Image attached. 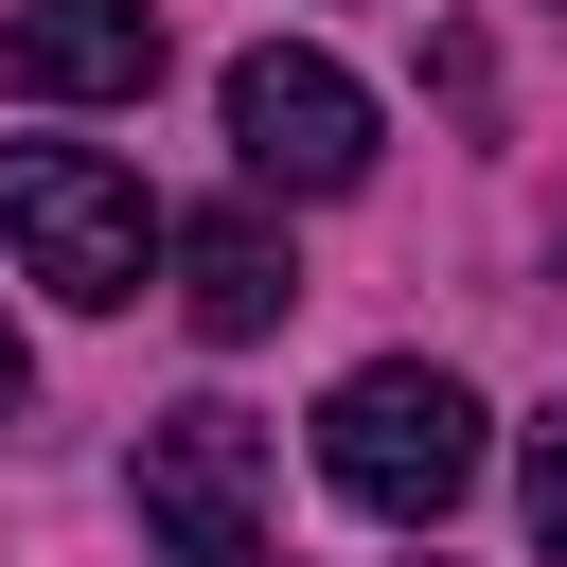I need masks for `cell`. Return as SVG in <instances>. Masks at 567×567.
<instances>
[{"instance_id":"obj_1","label":"cell","mask_w":567,"mask_h":567,"mask_svg":"<svg viewBox=\"0 0 567 567\" xmlns=\"http://www.w3.org/2000/svg\"><path fill=\"white\" fill-rule=\"evenodd\" d=\"M319 478H337L354 514H390V532H443V514L478 496V390H461L443 354L337 372V390H319Z\"/></svg>"},{"instance_id":"obj_2","label":"cell","mask_w":567,"mask_h":567,"mask_svg":"<svg viewBox=\"0 0 567 567\" xmlns=\"http://www.w3.org/2000/svg\"><path fill=\"white\" fill-rule=\"evenodd\" d=\"M0 248L53 284V301H142V266H159V195L106 159V142H0Z\"/></svg>"},{"instance_id":"obj_3","label":"cell","mask_w":567,"mask_h":567,"mask_svg":"<svg viewBox=\"0 0 567 567\" xmlns=\"http://www.w3.org/2000/svg\"><path fill=\"white\" fill-rule=\"evenodd\" d=\"M124 496H142V532H159V567H284V532H266V425L213 408V390L142 425Z\"/></svg>"},{"instance_id":"obj_4","label":"cell","mask_w":567,"mask_h":567,"mask_svg":"<svg viewBox=\"0 0 567 567\" xmlns=\"http://www.w3.org/2000/svg\"><path fill=\"white\" fill-rule=\"evenodd\" d=\"M230 159H248L266 195H354V177H372V89H354L337 53H301V35L230 53Z\"/></svg>"},{"instance_id":"obj_5","label":"cell","mask_w":567,"mask_h":567,"mask_svg":"<svg viewBox=\"0 0 567 567\" xmlns=\"http://www.w3.org/2000/svg\"><path fill=\"white\" fill-rule=\"evenodd\" d=\"M0 89H35V106H142L159 89V0H35L0 35Z\"/></svg>"},{"instance_id":"obj_6","label":"cell","mask_w":567,"mask_h":567,"mask_svg":"<svg viewBox=\"0 0 567 567\" xmlns=\"http://www.w3.org/2000/svg\"><path fill=\"white\" fill-rule=\"evenodd\" d=\"M159 266H177V319H195L213 354L284 337V301H301V266H284V230H266V213H177V230H159Z\"/></svg>"},{"instance_id":"obj_7","label":"cell","mask_w":567,"mask_h":567,"mask_svg":"<svg viewBox=\"0 0 567 567\" xmlns=\"http://www.w3.org/2000/svg\"><path fill=\"white\" fill-rule=\"evenodd\" d=\"M532 549H549V567H567V408H549V425H532Z\"/></svg>"},{"instance_id":"obj_8","label":"cell","mask_w":567,"mask_h":567,"mask_svg":"<svg viewBox=\"0 0 567 567\" xmlns=\"http://www.w3.org/2000/svg\"><path fill=\"white\" fill-rule=\"evenodd\" d=\"M18 390H35V354H18V319H0V425H18Z\"/></svg>"}]
</instances>
